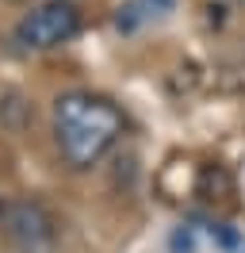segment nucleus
Instances as JSON below:
<instances>
[{
	"label": "nucleus",
	"mask_w": 245,
	"mask_h": 253,
	"mask_svg": "<svg viewBox=\"0 0 245 253\" xmlns=\"http://www.w3.org/2000/svg\"><path fill=\"white\" fill-rule=\"evenodd\" d=\"M122 138V111L100 92H61L54 100V142L61 161L84 173L111 154V146Z\"/></svg>",
	"instance_id": "1"
},
{
	"label": "nucleus",
	"mask_w": 245,
	"mask_h": 253,
	"mask_svg": "<svg viewBox=\"0 0 245 253\" xmlns=\"http://www.w3.org/2000/svg\"><path fill=\"white\" fill-rule=\"evenodd\" d=\"M0 234L15 253H54L58 222L39 200H0Z\"/></svg>",
	"instance_id": "2"
},
{
	"label": "nucleus",
	"mask_w": 245,
	"mask_h": 253,
	"mask_svg": "<svg viewBox=\"0 0 245 253\" xmlns=\"http://www.w3.org/2000/svg\"><path fill=\"white\" fill-rule=\"evenodd\" d=\"M77 35H81V12L73 0H46L15 23V42L23 50H35V54L58 50L65 42H73Z\"/></svg>",
	"instance_id": "3"
},
{
	"label": "nucleus",
	"mask_w": 245,
	"mask_h": 253,
	"mask_svg": "<svg viewBox=\"0 0 245 253\" xmlns=\"http://www.w3.org/2000/svg\"><path fill=\"white\" fill-rule=\"evenodd\" d=\"M165 12H172V0H130V4H122V8H119L115 27H119V31H138L142 23L165 16Z\"/></svg>",
	"instance_id": "4"
},
{
	"label": "nucleus",
	"mask_w": 245,
	"mask_h": 253,
	"mask_svg": "<svg viewBox=\"0 0 245 253\" xmlns=\"http://www.w3.org/2000/svg\"><path fill=\"white\" fill-rule=\"evenodd\" d=\"M230 4H245V0H230Z\"/></svg>",
	"instance_id": "5"
}]
</instances>
